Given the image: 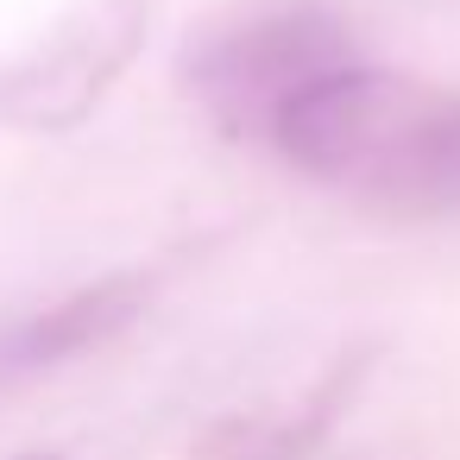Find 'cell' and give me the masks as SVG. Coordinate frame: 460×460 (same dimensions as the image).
<instances>
[{"label":"cell","instance_id":"6da1fadb","mask_svg":"<svg viewBox=\"0 0 460 460\" xmlns=\"http://www.w3.org/2000/svg\"><path fill=\"white\" fill-rule=\"evenodd\" d=\"M303 177L391 215H460V89L347 64L290 95L265 133Z\"/></svg>","mask_w":460,"mask_h":460},{"label":"cell","instance_id":"7a4b0ae2","mask_svg":"<svg viewBox=\"0 0 460 460\" xmlns=\"http://www.w3.org/2000/svg\"><path fill=\"white\" fill-rule=\"evenodd\" d=\"M359 64V45L328 0H227L177 45L183 95L221 133H271L278 108L309 83Z\"/></svg>","mask_w":460,"mask_h":460},{"label":"cell","instance_id":"3957f363","mask_svg":"<svg viewBox=\"0 0 460 460\" xmlns=\"http://www.w3.org/2000/svg\"><path fill=\"white\" fill-rule=\"evenodd\" d=\"M152 0H83L51 32L0 64V127L7 133H70L127 76L146 45Z\"/></svg>","mask_w":460,"mask_h":460},{"label":"cell","instance_id":"277c9868","mask_svg":"<svg viewBox=\"0 0 460 460\" xmlns=\"http://www.w3.org/2000/svg\"><path fill=\"white\" fill-rule=\"evenodd\" d=\"M353 378H359V366L347 359L341 372H328L322 385H309L296 403L215 416V422L196 435L190 460H303V454L334 429V416H341V403H347Z\"/></svg>","mask_w":460,"mask_h":460},{"label":"cell","instance_id":"5b68a950","mask_svg":"<svg viewBox=\"0 0 460 460\" xmlns=\"http://www.w3.org/2000/svg\"><path fill=\"white\" fill-rule=\"evenodd\" d=\"M26 460H58V454H26Z\"/></svg>","mask_w":460,"mask_h":460}]
</instances>
